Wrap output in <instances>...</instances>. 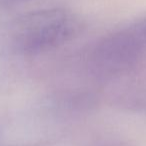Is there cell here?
<instances>
[{
  "mask_svg": "<svg viewBox=\"0 0 146 146\" xmlns=\"http://www.w3.org/2000/svg\"><path fill=\"white\" fill-rule=\"evenodd\" d=\"M82 30L80 18L65 8H47L20 16L10 26L9 43L23 55H38L58 48Z\"/></svg>",
  "mask_w": 146,
  "mask_h": 146,
  "instance_id": "cell-1",
  "label": "cell"
},
{
  "mask_svg": "<svg viewBox=\"0 0 146 146\" xmlns=\"http://www.w3.org/2000/svg\"><path fill=\"white\" fill-rule=\"evenodd\" d=\"M146 53V17L114 31L97 43L90 55L96 72L112 75L134 65Z\"/></svg>",
  "mask_w": 146,
  "mask_h": 146,
  "instance_id": "cell-2",
  "label": "cell"
},
{
  "mask_svg": "<svg viewBox=\"0 0 146 146\" xmlns=\"http://www.w3.org/2000/svg\"><path fill=\"white\" fill-rule=\"evenodd\" d=\"M6 3H10V4H14V3H21V2H25V1H29V0H4Z\"/></svg>",
  "mask_w": 146,
  "mask_h": 146,
  "instance_id": "cell-3",
  "label": "cell"
}]
</instances>
